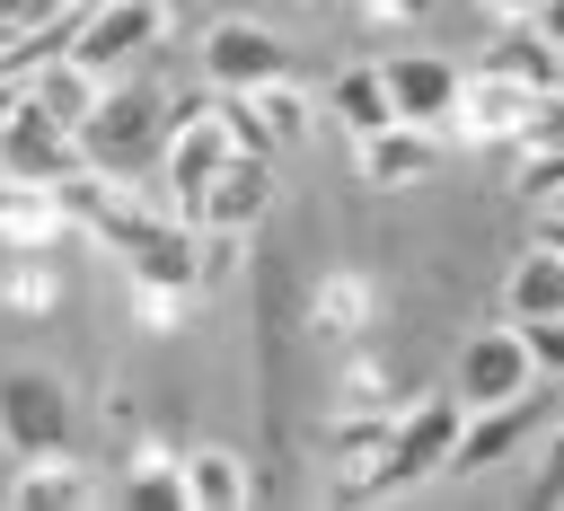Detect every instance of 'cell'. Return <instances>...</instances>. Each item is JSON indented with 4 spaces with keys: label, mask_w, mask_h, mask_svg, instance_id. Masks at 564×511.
<instances>
[{
    "label": "cell",
    "mask_w": 564,
    "mask_h": 511,
    "mask_svg": "<svg viewBox=\"0 0 564 511\" xmlns=\"http://www.w3.org/2000/svg\"><path fill=\"white\" fill-rule=\"evenodd\" d=\"M458 423H467V405L441 388V396H423V405H397V423H388V449L361 467V476H344V493L352 502H388V493H414V485H432L441 467H449V441H458Z\"/></svg>",
    "instance_id": "obj_1"
},
{
    "label": "cell",
    "mask_w": 564,
    "mask_h": 511,
    "mask_svg": "<svg viewBox=\"0 0 564 511\" xmlns=\"http://www.w3.org/2000/svg\"><path fill=\"white\" fill-rule=\"evenodd\" d=\"M167 115H176V106H159L150 88H132V70L97 79V106L70 123V132H79V167L150 176V159H159V141H167Z\"/></svg>",
    "instance_id": "obj_2"
},
{
    "label": "cell",
    "mask_w": 564,
    "mask_h": 511,
    "mask_svg": "<svg viewBox=\"0 0 564 511\" xmlns=\"http://www.w3.org/2000/svg\"><path fill=\"white\" fill-rule=\"evenodd\" d=\"M159 35H167V0H79L62 53H70L88 79H115V70H132Z\"/></svg>",
    "instance_id": "obj_3"
},
{
    "label": "cell",
    "mask_w": 564,
    "mask_h": 511,
    "mask_svg": "<svg viewBox=\"0 0 564 511\" xmlns=\"http://www.w3.org/2000/svg\"><path fill=\"white\" fill-rule=\"evenodd\" d=\"M70 432H79V405H70V388L53 370H0V441H9V458H53V449H70Z\"/></svg>",
    "instance_id": "obj_4"
},
{
    "label": "cell",
    "mask_w": 564,
    "mask_h": 511,
    "mask_svg": "<svg viewBox=\"0 0 564 511\" xmlns=\"http://www.w3.org/2000/svg\"><path fill=\"white\" fill-rule=\"evenodd\" d=\"M194 62H203V79L212 88H264V79H282L291 70V44L264 26V18H212L203 26V44H194Z\"/></svg>",
    "instance_id": "obj_5"
},
{
    "label": "cell",
    "mask_w": 564,
    "mask_h": 511,
    "mask_svg": "<svg viewBox=\"0 0 564 511\" xmlns=\"http://www.w3.org/2000/svg\"><path fill=\"white\" fill-rule=\"evenodd\" d=\"M449 396H458V405H502V396H538V370H529V352H520L511 317H494V326H476V335L458 344Z\"/></svg>",
    "instance_id": "obj_6"
},
{
    "label": "cell",
    "mask_w": 564,
    "mask_h": 511,
    "mask_svg": "<svg viewBox=\"0 0 564 511\" xmlns=\"http://www.w3.org/2000/svg\"><path fill=\"white\" fill-rule=\"evenodd\" d=\"M79 167V132L70 123H53L44 106H26V88H18V106H9V123H0V176L9 185H62Z\"/></svg>",
    "instance_id": "obj_7"
},
{
    "label": "cell",
    "mask_w": 564,
    "mask_h": 511,
    "mask_svg": "<svg viewBox=\"0 0 564 511\" xmlns=\"http://www.w3.org/2000/svg\"><path fill=\"white\" fill-rule=\"evenodd\" d=\"M264 211H273V159H256V150H229V159L212 167V185L185 203L194 229H229V238H247Z\"/></svg>",
    "instance_id": "obj_8"
},
{
    "label": "cell",
    "mask_w": 564,
    "mask_h": 511,
    "mask_svg": "<svg viewBox=\"0 0 564 511\" xmlns=\"http://www.w3.org/2000/svg\"><path fill=\"white\" fill-rule=\"evenodd\" d=\"M458 70H467V62H449V53H388V62H379L388 115L449 132V106H458Z\"/></svg>",
    "instance_id": "obj_9"
},
{
    "label": "cell",
    "mask_w": 564,
    "mask_h": 511,
    "mask_svg": "<svg viewBox=\"0 0 564 511\" xmlns=\"http://www.w3.org/2000/svg\"><path fill=\"white\" fill-rule=\"evenodd\" d=\"M441 141H449V132L388 115L379 132H361V141H352V159H361V185H379V194H397V185H423V176L441 167Z\"/></svg>",
    "instance_id": "obj_10"
},
{
    "label": "cell",
    "mask_w": 564,
    "mask_h": 511,
    "mask_svg": "<svg viewBox=\"0 0 564 511\" xmlns=\"http://www.w3.org/2000/svg\"><path fill=\"white\" fill-rule=\"evenodd\" d=\"M520 123H529V88L520 79H494V70H458V106H449V132L458 141H520Z\"/></svg>",
    "instance_id": "obj_11"
},
{
    "label": "cell",
    "mask_w": 564,
    "mask_h": 511,
    "mask_svg": "<svg viewBox=\"0 0 564 511\" xmlns=\"http://www.w3.org/2000/svg\"><path fill=\"white\" fill-rule=\"evenodd\" d=\"M520 432H529V396L467 405V423H458V441H449V467H441V476H485V467H502V458L520 449Z\"/></svg>",
    "instance_id": "obj_12"
},
{
    "label": "cell",
    "mask_w": 564,
    "mask_h": 511,
    "mask_svg": "<svg viewBox=\"0 0 564 511\" xmlns=\"http://www.w3.org/2000/svg\"><path fill=\"white\" fill-rule=\"evenodd\" d=\"M176 493H185V511H238L256 493V476H247L238 449H185L176 458Z\"/></svg>",
    "instance_id": "obj_13"
},
{
    "label": "cell",
    "mask_w": 564,
    "mask_h": 511,
    "mask_svg": "<svg viewBox=\"0 0 564 511\" xmlns=\"http://www.w3.org/2000/svg\"><path fill=\"white\" fill-rule=\"evenodd\" d=\"M476 70H494V79H520L529 97H546V88L564 79V53H555V44H546V35L520 18V26H502V35L476 53Z\"/></svg>",
    "instance_id": "obj_14"
},
{
    "label": "cell",
    "mask_w": 564,
    "mask_h": 511,
    "mask_svg": "<svg viewBox=\"0 0 564 511\" xmlns=\"http://www.w3.org/2000/svg\"><path fill=\"white\" fill-rule=\"evenodd\" d=\"M26 476H18V511H79V502H97V476L70 458V449H53V458H18Z\"/></svg>",
    "instance_id": "obj_15"
},
{
    "label": "cell",
    "mask_w": 564,
    "mask_h": 511,
    "mask_svg": "<svg viewBox=\"0 0 564 511\" xmlns=\"http://www.w3.org/2000/svg\"><path fill=\"white\" fill-rule=\"evenodd\" d=\"M564 308V256L555 247H520V264L502 273V317H555Z\"/></svg>",
    "instance_id": "obj_16"
},
{
    "label": "cell",
    "mask_w": 564,
    "mask_h": 511,
    "mask_svg": "<svg viewBox=\"0 0 564 511\" xmlns=\"http://www.w3.org/2000/svg\"><path fill=\"white\" fill-rule=\"evenodd\" d=\"M18 88H26V106H44L53 123H79V115L97 106V79H88V70H79L70 53H44V62H35V70L18 79Z\"/></svg>",
    "instance_id": "obj_17"
},
{
    "label": "cell",
    "mask_w": 564,
    "mask_h": 511,
    "mask_svg": "<svg viewBox=\"0 0 564 511\" xmlns=\"http://www.w3.org/2000/svg\"><path fill=\"white\" fill-rule=\"evenodd\" d=\"M326 115L361 141V132H379L388 123V88H379V62H344L335 79H326Z\"/></svg>",
    "instance_id": "obj_18"
},
{
    "label": "cell",
    "mask_w": 564,
    "mask_h": 511,
    "mask_svg": "<svg viewBox=\"0 0 564 511\" xmlns=\"http://www.w3.org/2000/svg\"><path fill=\"white\" fill-rule=\"evenodd\" d=\"M388 423H397V405H379V396H370V405H335V423H326V458L361 476V467L388 449Z\"/></svg>",
    "instance_id": "obj_19"
},
{
    "label": "cell",
    "mask_w": 564,
    "mask_h": 511,
    "mask_svg": "<svg viewBox=\"0 0 564 511\" xmlns=\"http://www.w3.org/2000/svg\"><path fill=\"white\" fill-rule=\"evenodd\" d=\"M247 97H256V115H264L273 150L308 141V97H300V79H291V70H282V79H264V88H247Z\"/></svg>",
    "instance_id": "obj_20"
},
{
    "label": "cell",
    "mask_w": 564,
    "mask_h": 511,
    "mask_svg": "<svg viewBox=\"0 0 564 511\" xmlns=\"http://www.w3.org/2000/svg\"><path fill=\"white\" fill-rule=\"evenodd\" d=\"M361 317H370V282H361V273H335V282L308 300V326H317V335H335V344H344Z\"/></svg>",
    "instance_id": "obj_21"
},
{
    "label": "cell",
    "mask_w": 564,
    "mask_h": 511,
    "mask_svg": "<svg viewBox=\"0 0 564 511\" xmlns=\"http://www.w3.org/2000/svg\"><path fill=\"white\" fill-rule=\"evenodd\" d=\"M511 335H520V352H529L538 388H546V379H564V308H555V317H511Z\"/></svg>",
    "instance_id": "obj_22"
},
{
    "label": "cell",
    "mask_w": 564,
    "mask_h": 511,
    "mask_svg": "<svg viewBox=\"0 0 564 511\" xmlns=\"http://www.w3.org/2000/svg\"><path fill=\"white\" fill-rule=\"evenodd\" d=\"M123 502H132V511H185V493H176V458H141V467L123 476Z\"/></svg>",
    "instance_id": "obj_23"
},
{
    "label": "cell",
    "mask_w": 564,
    "mask_h": 511,
    "mask_svg": "<svg viewBox=\"0 0 564 511\" xmlns=\"http://www.w3.org/2000/svg\"><path fill=\"white\" fill-rule=\"evenodd\" d=\"M520 141H564V79H555L546 97H529V123H520Z\"/></svg>",
    "instance_id": "obj_24"
},
{
    "label": "cell",
    "mask_w": 564,
    "mask_h": 511,
    "mask_svg": "<svg viewBox=\"0 0 564 511\" xmlns=\"http://www.w3.org/2000/svg\"><path fill=\"white\" fill-rule=\"evenodd\" d=\"M62 9H70V0H0V44H9V35H35V26L62 18Z\"/></svg>",
    "instance_id": "obj_25"
},
{
    "label": "cell",
    "mask_w": 564,
    "mask_h": 511,
    "mask_svg": "<svg viewBox=\"0 0 564 511\" xmlns=\"http://www.w3.org/2000/svg\"><path fill=\"white\" fill-rule=\"evenodd\" d=\"M529 502H564V432L546 441V458H538V476H529Z\"/></svg>",
    "instance_id": "obj_26"
},
{
    "label": "cell",
    "mask_w": 564,
    "mask_h": 511,
    "mask_svg": "<svg viewBox=\"0 0 564 511\" xmlns=\"http://www.w3.org/2000/svg\"><path fill=\"white\" fill-rule=\"evenodd\" d=\"M361 9H370L379 26H414V18H432L441 0H361Z\"/></svg>",
    "instance_id": "obj_27"
},
{
    "label": "cell",
    "mask_w": 564,
    "mask_h": 511,
    "mask_svg": "<svg viewBox=\"0 0 564 511\" xmlns=\"http://www.w3.org/2000/svg\"><path fill=\"white\" fill-rule=\"evenodd\" d=\"M529 26H538L555 53H564V0H529Z\"/></svg>",
    "instance_id": "obj_28"
},
{
    "label": "cell",
    "mask_w": 564,
    "mask_h": 511,
    "mask_svg": "<svg viewBox=\"0 0 564 511\" xmlns=\"http://www.w3.org/2000/svg\"><path fill=\"white\" fill-rule=\"evenodd\" d=\"M538 247H555V256H564V203H538Z\"/></svg>",
    "instance_id": "obj_29"
},
{
    "label": "cell",
    "mask_w": 564,
    "mask_h": 511,
    "mask_svg": "<svg viewBox=\"0 0 564 511\" xmlns=\"http://www.w3.org/2000/svg\"><path fill=\"white\" fill-rule=\"evenodd\" d=\"M9 106H18V79H0V123H9Z\"/></svg>",
    "instance_id": "obj_30"
},
{
    "label": "cell",
    "mask_w": 564,
    "mask_h": 511,
    "mask_svg": "<svg viewBox=\"0 0 564 511\" xmlns=\"http://www.w3.org/2000/svg\"><path fill=\"white\" fill-rule=\"evenodd\" d=\"M546 203H564V185H555V194H546Z\"/></svg>",
    "instance_id": "obj_31"
}]
</instances>
